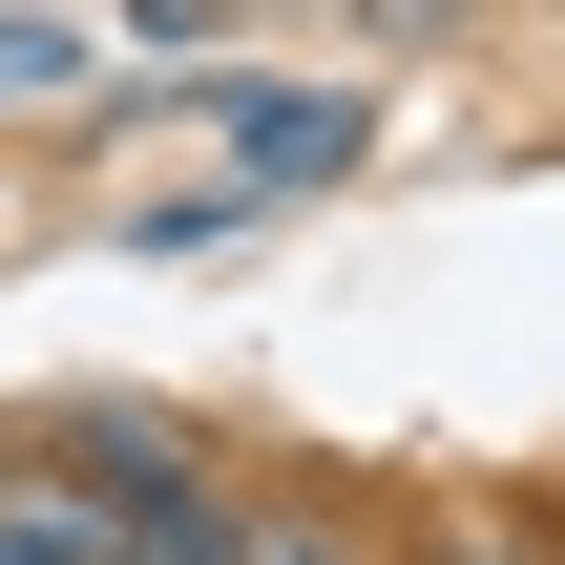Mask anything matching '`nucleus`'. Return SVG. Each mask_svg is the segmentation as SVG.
I'll use <instances>...</instances> for the list:
<instances>
[{
	"instance_id": "nucleus-1",
	"label": "nucleus",
	"mask_w": 565,
	"mask_h": 565,
	"mask_svg": "<svg viewBox=\"0 0 565 565\" xmlns=\"http://www.w3.org/2000/svg\"><path fill=\"white\" fill-rule=\"evenodd\" d=\"M210 147H231V189H335L377 147V105L356 84H210Z\"/></svg>"
},
{
	"instance_id": "nucleus-2",
	"label": "nucleus",
	"mask_w": 565,
	"mask_h": 565,
	"mask_svg": "<svg viewBox=\"0 0 565 565\" xmlns=\"http://www.w3.org/2000/svg\"><path fill=\"white\" fill-rule=\"evenodd\" d=\"M42 461H63L105 524H126V503H189V482H231V461H210L189 419H147V398H63V419H42Z\"/></svg>"
},
{
	"instance_id": "nucleus-3",
	"label": "nucleus",
	"mask_w": 565,
	"mask_h": 565,
	"mask_svg": "<svg viewBox=\"0 0 565 565\" xmlns=\"http://www.w3.org/2000/svg\"><path fill=\"white\" fill-rule=\"evenodd\" d=\"M231 565H398V545H377V503H335V482H231Z\"/></svg>"
},
{
	"instance_id": "nucleus-4",
	"label": "nucleus",
	"mask_w": 565,
	"mask_h": 565,
	"mask_svg": "<svg viewBox=\"0 0 565 565\" xmlns=\"http://www.w3.org/2000/svg\"><path fill=\"white\" fill-rule=\"evenodd\" d=\"M0 565H126V524H105L42 440H21V461H0Z\"/></svg>"
},
{
	"instance_id": "nucleus-5",
	"label": "nucleus",
	"mask_w": 565,
	"mask_h": 565,
	"mask_svg": "<svg viewBox=\"0 0 565 565\" xmlns=\"http://www.w3.org/2000/svg\"><path fill=\"white\" fill-rule=\"evenodd\" d=\"M398 565H565V524H524V503H440Z\"/></svg>"
},
{
	"instance_id": "nucleus-6",
	"label": "nucleus",
	"mask_w": 565,
	"mask_h": 565,
	"mask_svg": "<svg viewBox=\"0 0 565 565\" xmlns=\"http://www.w3.org/2000/svg\"><path fill=\"white\" fill-rule=\"evenodd\" d=\"M84 84V21H0V105H63Z\"/></svg>"
}]
</instances>
